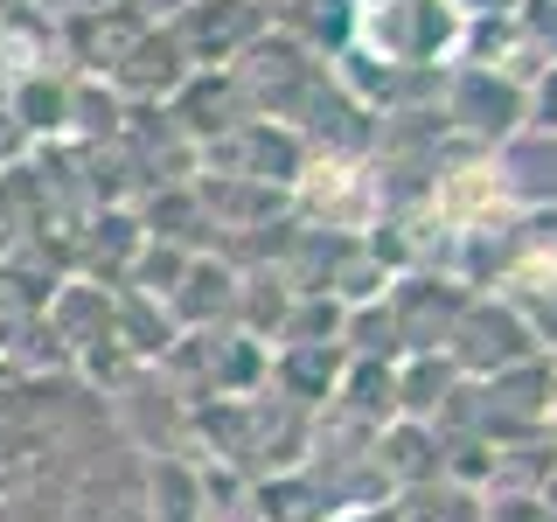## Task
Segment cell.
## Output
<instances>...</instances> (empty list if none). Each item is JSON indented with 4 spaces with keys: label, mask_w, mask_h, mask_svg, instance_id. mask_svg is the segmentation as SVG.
Returning <instances> with one entry per match:
<instances>
[{
    "label": "cell",
    "mask_w": 557,
    "mask_h": 522,
    "mask_svg": "<svg viewBox=\"0 0 557 522\" xmlns=\"http://www.w3.org/2000/svg\"><path fill=\"white\" fill-rule=\"evenodd\" d=\"M446 362H453V370H474L487 383V376L522 370V362H544V348H536L530 321H522L509 300H467V313L453 321Z\"/></svg>",
    "instance_id": "1"
},
{
    "label": "cell",
    "mask_w": 557,
    "mask_h": 522,
    "mask_svg": "<svg viewBox=\"0 0 557 522\" xmlns=\"http://www.w3.org/2000/svg\"><path fill=\"white\" fill-rule=\"evenodd\" d=\"M460 22H509V14L522 8V0H446Z\"/></svg>",
    "instance_id": "9"
},
{
    "label": "cell",
    "mask_w": 557,
    "mask_h": 522,
    "mask_svg": "<svg viewBox=\"0 0 557 522\" xmlns=\"http://www.w3.org/2000/svg\"><path fill=\"white\" fill-rule=\"evenodd\" d=\"M495 188L530 209H557V133H516L495 153Z\"/></svg>",
    "instance_id": "3"
},
{
    "label": "cell",
    "mask_w": 557,
    "mask_h": 522,
    "mask_svg": "<svg viewBox=\"0 0 557 522\" xmlns=\"http://www.w3.org/2000/svg\"><path fill=\"white\" fill-rule=\"evenodd\" d=\"M530 119H536V133H557V63H550V77L536 84V98H530Z\"/></svg>",
    "instance_id": "10"
},
{
    "label": "cell",
    "mask_w": 557,
    "mask_h": 522,
    "mask_svg": "<svg viewBox=\"0 0 557 522\" xmlns=\"http://www.w3.org/2000/svg\"><path fill=\"white\" fill-rule=\"evenodd\" d=\"M397 522H487L481 495L460 481H432V487H411L405 509H397Z\"/></svg>",
    "instance_id": "5"
},
{
    "label": "cell",
    "mask_w": 557,
    "mask_h": 522,
    "mask_svg": "<svg viewBox=\"0 0 557 522\" xmlns=\"http://www.w3.org/2000/svg\"><path fill=\"white\" fill-rule=\"evenodd\" d=\"M481 509H487V522H557L544 495H487Z\"/></svg>",
    "instance_id": "8"
},
{
    "label": "cell",
    "mask_w": 557,
    "mask_h": 522,
    "mask_svg": "<svg viewBox=\"0 0 557 522\" xmlns=\"http://www.w3.org/2000/svg\"><path fill=\"white\" fill-rule=\"evenodd\" d=\"M522 321H530V335H536V348H557V278L550 286H530L522 300H509Z\"/></svg>",
    "instance_id": "6"
},
{
    "label": "cell",
    "mask_w": 557,
    "mask_h": 522,
    "mask_svg": "<svg viewBox=\"0 0 557 522\" xmlns=\"http://www.w3.org/2000/svg\"><path fill=\"white\" fill-rule=\"evenodd\" d=\"M440 104H446V126H460L481 147L516 139L522 119H530V91L495 77V70H453V77H440Z\"/></svg>",
    "instance_id": "2"
},
{
    "label": "cell",
    "mask_w": 557,
    "mask_h": 522,
    "mask_svg": "<svg viewBox=\"0 0 557 522\" xmlns=\"http://www.w3.org/2000/svg\"><path fill=\"white\" fill-rule=\"evenodd\" d=\"M516 28H522V42H530L536 57L557 63V0H522V8H516Z\"/></svg>",
    "instance_id": "7"
},
{
    "label": "cell",
    "mask_w": 557,
    "mask_h": 522,
    "mask_svg": "<svg viewBox=\"0 0 557 522\" xmlns=\"http://www.w3.org/2000/svg\"><path fill=\"white\" fill-rule=\"evenodd\" d=\"M383 481H397L411 495V487H432V481H446V432H432V425H418V418H397L391 432H383Z\"/></svg>",
    "instance_id": "4"
},
{
    "label": "cell",
    "mask_w": 557,
    "mask_h": 522,
    "mask_svg": "<svg viewBox=\"0 0 557 522\" xmlns=\"http://www.w3.org/2000/svg\"><path fill=\"white\" fill-rule=\"evenodd\" d=\"M550 418H557V370H550Z\"/></svg>",
    "instance_id": "11"
}]
</instances>
